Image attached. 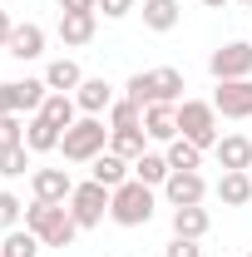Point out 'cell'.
<instances>
[{"label": "cell", "mask_w": 252, "mask_h": 257, "mask_svg": "<svg viewBox=\"0 0 252 257\" xmlns=\"http://www.w3.org/2000/svg\"><path fill=\"white\" fill-rule=\"evenodd\" d=\"M208 74H213L218 84H222V79H252V45H247V40H232V45L213 50Z\"/></svg>", "instance_id": "obj_7"}, {"label": "cell", "mask_w": 252, "mask_h": 257, "mask_svg": "<svg viewBox=\"0 0 252 257\" xmlns=\"http://www.w3.org/2000/svg\"><path fill=\"white\" fill-rule=\"evenodd\" d=\"M40 237H35L30 227H10L5 232V242H0V257H40Z\"/></svg>", "instance_id": "obj_25"}, {"label": "cell", "mask_w": 252, "mask_h": 257, "mask_svg": "<svg viewBox=\"0 0 252 257\" xmlns=\"http://www.w3.org/2000/svg\"><path fill=\"white\" fill-rule=\"evenodd\" d=\"M5 55H10V60H40V55H45V30H40L35 20L15 25V30H10V45H5Z\"/></svg>", "instance_id": "obj_14"}, {"label": "cell", "mask_w": 252, "mask_h": 257, "mask_svg": "<svg viewBox=\"0 0 252 257\" xmlns=\"http://www.w3.org/2000/svg\"><path fill=\"white\" fill-rule=\"evenodd\" d=\"M163 198H168L173 208H193V203L208 198V178H203L198 168H173L168 183H163Z\"/></svg>", "instance_id": "obj_8"}, {"label": "cell", "mask_w": 252, "mask_h": 257, "mask_svg": "<svg viewBox=\"0 0 252 257\" xmlns=\"http://www.w3.org/2000/svg\"><path fill=\"white\" fill-rule=\"evenodd\" d=\"M178 20H183V5H178V0H144V25H149V30L168 35Z\"/></svg>", "instance_id": "obj_20"}, {"label": "cell", "mask_w": 252, "mask_h": 257, "mask_svg": "<svg viewBox=\"0 0 252 257\" xmlns=\"http://www.w3.org/2000/svg\"><path fill=\"white\" fill-rule=\"evenodd\" d=\"M89 178H94V183H104V188H119V183H129V178H134V163L104 149V154L89 163Z\"/></svg>", "instance_id": "obj_16"}, {"label": "cell", "mask_w": 252, "mask_h": 257, "mask_svg": "<svg viewBox=\"0 0 252 257\" xmlns=\"http://www.w3.org/2000/svg\"><path fill=\"white\" fill-rule=\"evenodd\" d=\"M208 227H213V218H208L203 203H193V208H173V237H193V242H198Z\"/></svg>", "instance_id": "obj_19"}, {"label": "cell", "mask_w": 252, "mask_h": 257, "mask_svg": "<svg viewBox=\"0 0 252 257\" xmlns=\"http://www.w3.org/2000/svg\"><path fill=\"white\" fill-rule=\"evenodd\" d=\"M15 144H25V124H20V114H0V154L15 149Z\"/></svg>", "instance_id": "obj_31"}, {"label": "cell", "mask_w": 252, "mask_h": 257, "mask_svg": "<svg viewBox=\"0 0 252 257\" xmlns=\"http://www.w3.org/2000/svg\"><path fill=\"white\" fill-rule=\"evenodd\" d=\"M0 114H20V84H0Z\"/></svg>", "instance_id": "obj_33"}, {"label": "cell", "mask_w": 252, "mask_h": 257, "mask_svg": "<svg viewBox=\"0 0 252 257\" xmlns=\"http://www.w3.org/2000/svg\"><path fill=\"white\" fill-rule=\"evenodd\" d=\"M109 128H144V104H134V99H114L109 104Z\"/></svg>", "instance_id": "obj_26"}, {"label": "cell", "mask_w": 252, "mask_h": 257, "mask_svg": "<svg viewBox=\"0 0 252 257\" xmlns=\"http://www.w3.org/2000/svg\"><path fill=\"white\" fill-rule=\"evenodd\" d=\"M247 257H252V252H247Z\"/></svg>", "instance_id": "obj_40"}, {"label": "cell", "mask_w": 252, "mask_h": 257, "mask_svg": "<svg viewBox=\"0 0 252 257\" xmlns=\"http://www.w3.org/2000/svg\"><path fill=\"white\" fill-rule=\"evenodd\" d=\"M40 114H45V119H50V124L64 134V128L79 119V104H74V94H55V89H50V99L40 104Z\"/></svg>", "instance_id": "obj_23"}, {"label": "cell", "mask_w": 252, "mask_h": 257, "mask_svg": "<svg viewBox=\"0 0 252 257\" xmlns=\"http://www.w3.org/2000/svg\"><path fill=\"white\" fill-rule=\"evenodd\" d=\"M30 193L40 203H69L74 178H69V168H30Z\"/></svg>", "instance_id": "obj_10"}, {"label": "cell", "mask_w": 252, "mask_h": 257, "mask_svg": "<svg viewBox=\"0 0 252 257\" xmlns=\"http://www.w3.org/2000/svg\"><path fill=\"white\" fill-rule=\"evenodd\" d=\"M109 198H114V188H104V183H74V193H69V213H74V223L79 227H99L104 218H109Z\"/></svg>", "instance_id": "obj_6"}, {"label": "cell", "mask_w": 252, "mask_h": 257, "mask_svg": "<svg viewBox=\"0 0 252 257\" xmlns=\"http://www.w3.org/2000/svg\"><path fill=\"white\" fill-rule=\"evenodd\" d=\"M242 5H252V0H242Z\"/></svg>", "instance_id": "obj_38"}, {"label": "cell", "mask_w": 252, "mask_h": 257, "mask_svg": "<svg viewBox=\"0 0 252 257\" xmlns=\"http://www.w3.org/2000/svg\"><path fill=\"white\" fill-rule=\"evenodd\" d=\"M168 173H173V168H168L163 154H139V159H134V178H139V183H149V188H163V183H168Z\"/></svg>", "instance_id": "obj_24"}, {"label": "cell", "mask_w": 252, "mask_h": 257, "mask_svg": "<svg viewBox=\"0 0 252 257\" xmlns=\"http://www.w3.org/2000/svg\"><path fill=\"white\" fill-rule=\"evenodd\" d=\"M213 193H218V203H227V208H247L252 203V173H222Z\"/></svg>", "instance_id": "obj_21"}, {"label": "cell", "mask_w": 252, "mask_h": 257, "mask_svg": "<svg viewBox=\"0 0 252 257\" xmlns=\"http://www.w3.org/2000/svg\"><path fill=\"white\" fill-rule=\"evenodd\" d=\"M124 89H129L134 104L149 109V104H183V89H188V84H183V69H168V64H163V69H144V74H134Z\"/></svg>", "instance_id": "obj_2"}, {"label": "cell", "mask_w": 252, "mask_h": 257, "mask_svg": "<svg viewBox=\"0 0 252 257\" xmlns=\"http://www.w3.org/2000/svg\"><path fill=\"white\" fill-rule=\"evenodd\" d=\"M109 218H114L119 227H144L149 218H154V188L139 183V178L119 183L114 198H109Z\"/></svg>", "instance_id": "obj_4"}, {"label": "cell", "mask_w": 252, "mask_h": 257, "mask_svg": "<svg viewBox=\"0 0 252 257\" xmlns=\"http://www.w3.org/2000/svg\"><path fill=\"white\" fill-rule=\"evenodd\" d=\"M144 134L154 144H173L178 139V104H149L144 109Z\"/></svg>", "instance_id": "obj_11"}, {"label": "cell", "mask_w": 252, "mask_h": 257, "mask_svg": "<svg viewBox=\"0 0 252 257\" xmlns=\"http://www.w3.org/2000/svg\"><path fill=\"white\" fill-rule=\"evenodd\" d=\"M60 10L64 15H74V10H94L99 15V0H60Z\"/></svg>", "instance_id": "obj_35"}, {"label": "cell", "mask_w": 252, "mask_h": 257, "mask_svg": "<svg viewBox=\"0 0 252 257\" xmlns=\"http://www.w3.org/2000/svg\"><path fill=\"white\" fill-rule=\"evenodd\" d=\"M94 30H99V15H94V10H74V15H64V10H60V40L69 45V50L89 45Z\"/></svg>", "instance_id": "obj_15"}, {"label": "cell", "mask_w": 252, "mask_h": 257, "mask_svg": "<svg viewBox=\"0 0 252 257\" xmlns=\"http://www.w3.org/2000/svg\"><path fill=\"white\" fill-rule=\"evenodd\" d=\"M163 159H168V168H203V149L188 144V139L178 134V139L168 144V154H163Z\"/></svg>", "instance_id": "obj_27"}, {"label": "cell", "mask_w": 252, "mask_h": 257, "mask_svg": "<svg viewBox=\"0 0 252 257\" xmlns=\"http://www.w3.org/2000/svg\"><path fill=\"white\" fill-rule=\"evenodd\" d=\"M213 109L222 119H252V79H222L213 89Z\"/></svg>", "instance_id": "obj_9"}, {"label": "cell", "mask_w": 252, "mask_h": 257, "mask_svg": "<svg viewBox=\"0 0 252 257\" xmlns=\"http://www.w3.org/2000/svg\"><path fill=\"white\" fill-rule=\"evenodd\" d=\"M10 30H15V25H10V15H5V10H0V50H5V45H10Z\"/></svg>", "instance_id": "obj_36"}, {"label": "cell", "mask_w": 252, "mask_h": 257, "mask_svg": "<svg viewBox=\"0 0 252 257\" xmlns=\"http://www.w3.org/2000/svg\"><path fill=\"white\" fill-rule=\"evenodd\" d=\"M203 5H208V10H222V5H227V0H203Z\"/></svg>", "instance_id": "obj_37"}, {"label": "cell", "mask_w": 252, "mask_h": 257, "mask_svg": "<svg viewBox=\"0 0 252 257\" xmlns=\"http://www.w3.org/2000/svg\"><path fill=\"white\" fill-rule=\"evenodd\" d=\"M218 163H222V173H247L252 168V139L247 134H227V139H218Z\"/></svg>", "instance_id": "obj_13"}, {"label": "cell", "mask_w": 252, "mask_h": 257, "mask_svg": "<svg viewBox=\"0 0 252 257\" xmlns=\"http://www.w3.org/2000/svg\"><path fill=\"white\" fill-rule=\"evenodd\" d=\"M99 10H104V20H124L134 10V0H99Z\"/></svg>", "instance_id": "obj_34"}, {"label": "cell", "mask_w": 252, "mask_h": 257, "mask_svg": "<svg viewBox=\"0 0 252 257\" xmlns=\"http://www.w3.org/2000/svg\"><path fill=\"white\" fill-rule=\"evenodd\" d=\"M109 154H119V159H139V154H149V134L144 128H109Z\"/></svg>", "instance_id": "obj_22"}, {"label": "cell", "mask_w": 252, "mask_h": 257, "mask_svg": "<svg viewBox=\"0 0 252 257\" xmlns=\"http://www.w3.org/2000/svg\"><path fill=\"white\" fill-rule=\"evenodd\" d=\"M163 257H203V247H198L193 237H173V242L163 247Z\"/></svg>", "instance_id": "obj_32"}, {"label": "cell", "mask_w": 252, "mask_h": 257, "mask_svg": "<svg viewBox=\"0 0 252 257\" xmlns=\"http://www.w3.org/2000/svg\"><path fill=\"white\" fill-rule=\"evenodd\" d=\"M247 173H252V168H247Z\"/></svg>", "instance_id": "obj_39"}, {"label": "cell", "mask_w": 252, "mask_h": 257, "mask_svg": "<svg viewBox=\"0 0 252 257\" xmlns=\"http://www.w3.org/2000/svg\"><path fill=\"white\" fill-rule=\"evenodd\" d=\"M25 227H30L45 247H69V242H74V232H79L74 213H69L64 203H40V198L25 208Z\"/></svg>", "instance_id": "obj_1"}, {"label": "cell", "mask_w": 252, "mask_h": 257, "mask_svg": "<svg viewBox=\"0 0 252 257\" xmlns=\"http://www.w3.org/2000/svg\"><path fill=\"white\" fill-rule=\"evenodd\" d=\"M178 134L198 149H218V109L213 99H183L178 104Z\"/></svg>", "instance_id": "obj_5"}, {"label": "cell", "mask_w": 252, "mask_h": 257, "mask_svg": "<svg viewBox=\"0 0 252 257\" xmlns=\"http://www.w3.org/2000/svg\"><path fill=\"white\" fill-rule=\"evenodd\" d=\"M74 104H79V114H109V104H114V84L104 79V74H94V79H84L79 89H74Z\"/></svg>", "instance_id": "obj_12"}, {"label": "cell", "mask_w": 252, "mask_h": 257, "mask_svg": "<svg viewBox=\"0 0 252 257\" xmlns=\"http://www.w3.org/2000/svg\"><path fill=\"white\" fill-rule=\"evenodd\" d=\"M60 139H64V134L50 124L45 114H30V119H25V149H30V154H55Z\"/></svg>", "instance_id": "obj_17"}, {"label": "cell", "mask_w": 252, "mask_h": 257, "mask_svg": "<svg viewBox=\"0 0 252 257\" xmlns=\"http://www.w3.org/2000/svg\"><path fill=\"white\" fill-rule=\"evenodd\" d=\"M104 149H109V128H104V119H94V114H79L74 124L64 128V139H60V154L69 163H94Z\"/></svg>", "instance_id": "obj_3"}, {"label": "cell", "mask_w": 252, "mask_h": 257, "mask_svg": "<svg viewBox=\"0 0 252 257\" xmlns=\"http://www.w3.org/2000/svg\"><path fill=\"white\" fill-rule=\"evenodd\" d=\"M25 168H30V149L25 144H15V149L0 154V178H25Z\"/></svg>", "instance_id": "obj_29"}, {"label": "cell", "mask_w": 252, "mask_h": 257, "mask_svg": "<svg viewBox=\"0 0 252 257\" xmlns=\"http://www.w3.org/2000/svg\"><path fill=\"white\" fill-rule=\"evenodd\" d=\"M45 84H50L55 94H74V89L84 84V69H79L74 60H50L45 64Z\"/></svg>", "instance_id": "obj_18"}, {"label": "cell", "mask_w": 252, "mask_h": 257, "mask_svg": "<svg viewBox=\"0 0 252 257\" xmlns=\"http://www.w3.org/2000/svg\"><path fill=\"white\" fill-rule=\"evenodd\" d=\"M20 218H25V203H20L15 193H5V188H0V227L10 232V227H20Z\"/></svg>", "instance_id": "obj_30"}, {"label": "cell", "mask_w": 252, "mask_h": 257, "mask_svg": "<svg viewBox=\"0 0 252 257\" xmlns=\"http://www.w3.org/2000/svg\"><path fill=\"white\" fill-rule=\"evenodd\" d=\"M20 84V114H40V104L50 99V84L45 79H15Z\"/></svg>", "instance_id": "obj_28"}]
</instances>
